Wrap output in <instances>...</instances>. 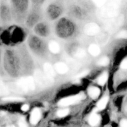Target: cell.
I'll return each mask as SVG.
<instances>
[{"instance_id":"cell-1","label":"cell","mask_w":127,"mask_h":127,"mask_svg":"<svg viewBox=\"0 0 127 127\" xmlns=\"http://www.w3.org/2000/svg\"><path fill=\"white\" fill-rule=\"evenodd\" d=\"M17 84L19 88L26 91H33L35 89L34 79L32 77L21 78L17 81Z\"/></svg>"},{"instance_id":"cell-2","label":"cell","mask_w":127,"mask_h":127,"mask_svg":"<svg viewBox=\"0 0 127 127\" xmlns=\"http://www.w3.org/2000/svg\"><path fill=\"white\" fill-rule=\"evenodd\" d=\"M84 99V95L83 94H77V95H73V96L67 97L66 98L61 99L58 102V105L62 107H66L68 105H72V104H76L79 102L82 99Z\"/></svg>"},{"instance_id":"cell-3","label":"cell","mask_w":127,"mask_h":127,"mask_svg":"<svg viewBox=\"0 0 127 127\" xmlns=\"http://www.w3.org/2000/svg\"><path fill=\"white\" fill-rule=\"evenodd\" d=\"M35 79L38 84H39L40 86H46L48 83H53V79H50L48 78L47 75H43L42 72L39 70H37L35 71Z\"/></svg>"},{"instance_id":"cell-4","label":"cell","mask_w":127,"mask_h":127,"mask_svg":"<svg viewBox=\"0 0 127 127\" xmlns=\"http://www.w3.org/2000/svg\"><path fill=\"white\" fill-rule=\"evenodd\" d=\"M100 31V27L95 23L88 24L84 27V32L88 35H95Z\"/></svg>"},{"instance_id":"cell-5","label":"cell","mask_w":127,"mask_h":127,"mask_svg":"<svg viewBox=\"0 0 127 127\" xmlns=\"http://www.w3.org/2000/svg\"><path fill=\"white\" fill-rule=\"evenodd\" d=\"M41 118V112L40 110L38 108H35L32 110L31 113V119H30V122L33 125H35L38 122Z\"/></svg>"},{"instance_id":"cell-6","label":"cell","mask_w":127,"mask_h":127,"mask_svg":"<svg viewBox=\"0 0 127 127\" xmlns=\"http://www.w3.org/2000/svg\"><path fill=\"white\" fill-rule=\"evenodd\" d=\"M43 69H44L45 74L50 79H53V77L55 75V71L52 66L50 63H46L43 65Z\"/></svg>"},{"instance_id":"cell-7","label":"cell","mask_w":127,"mask_h":127,"mask_svg":"<svg viewBox=\"0 0 127 127\" xmlns=\"http://www.w3.org/2000/svg\"><path fill=\"white\" fill-rule=\"evenodd\" d=\"M55 69L60 74H65L68 71V66L66 64L62 62H58L55 64Z\"/></svg>"},{"instance_id":"cell-8","label":"cell","mask_w":127,"mask_h":127,"mask_svg":"<svg viewBox=\"0 0 127 127\" xmlns=\"http://www.w3.org/2000/svg\"><path fill=\"white\" fill-rule=\"evenodd\" d=\"M48 48L53 53H58L60 50V45L56 41L52 40L48 43Z\"/></svg>"},{"instance_id":"cell-9","label":"cell","mask_w":127,"mask_h":127,"mask_svg":"<svg viewBox=\"0 0 127 127\" xmlns=\"http://www.w3.org/2000/svg\"><path fill=\"white\" fill-rule=\"evenodd\" d=\"M100 90L97 87H91L88 90L89 96L93 99H96L100 95Z\"/></svg>"},{"instance_id":"cell-10","label":"cell","mask_w":127,"mask_h":127,"mask_svg":"<svg viewBox=\"0 0 127 127\" xmlns=\"http://www.w3.org/2000/svg\"><path fill=\"white\" fill-rule=\"evenodd\" d=\"M89 53L93 56H97L100 54V49L98 45L95 44H92L89 46L88 48Z\"/></svg>"},{"instance_id":"cell-11","label":"cell","mask_w":127,"mask_h":127,"mask_svg":"<svg viewBox=\"0 0 127 127\" xmlns=\"http://www.w3.org/2000/svg\"><path fill=\"white\" fill-rule=\"evenodd\" d=\"M100 120V117L99 115L96 114H93L89 117V123L92 126H95L99 124Z\"/></svg>"},{"instance_id":"cell-12","label":"cell","mask_w":127,"mask_h":127,"mask_svg":"<svg viewBox=\"0 0 127 127\" xmlns=\"http://www.w3.org/2000/svg\"><path fill=\"white\" fill-rule=\"evenodd\" d=\"M108 101H109V97H104L102 98L98 102L97 105V110H101L105 109L107 104Z\"/></svg>"},{"instance_id":"cell-13","label":"cell","mask_w":127,"mask_h":127,"mask_svg":"<svg viewBox=\"0 0 127 127\" xmlns=\"http://www.w3.org/2000/svg\"><path fill=\"white\" fill-rule=\"evenodd\" d=\"M108 79V73L107 72H104L101 75L99 76V79H98L97 83L99 85L103 86L106 83Z\"/></svg>"},{"instance_id":"cell-14","label":"cell","mask_w":127,"mask_h":127,"mask_svg":"<svg viewBox=\"0 0 127 127\" xmlns=\"http://www.w3.org/2000/svg\"><path fill=\"white\" fill-rule=\"evenodd\" d=\"M2 100L10 102H21L24 100V99L22 97H8L3 98Z\"/></svg>"},{"instance_id":"cell-15","label":"cell","mask_w":127,"mask_h":127,"mask_svg":"<svg viewBox=\"0 0 127 127\" xmlns=\"http://www.w3.org/2000/svg\"><path fill=\"white\" fill-rule=\"evenodd\" d=\"M109 58L107 57H102L101 59L99 60L97 62V64L100 66H105L108 65L109 64Z\"/></svg>"},{"instance_id":"cell-16","label":"cell","mask_w":127,"mask_h":127,"mask_svg":"<svg viewBox=\"0 0 127 127\" xmlns=\"http://www.w3.org/2000/svg\"><path fill=\"white\" fill-rule=\"evenodd\" d=\"M86 52L84 49L82 48H78L75 52V56L79 58H82L86 56Z\"/></svg>"},{"instance_id":"cell-17","label":"cell","mask_w":127,"mask_h":127,"mask_svg":"<svg viewBox=\"0 0 127 127\" xmlns=\"http://www.w3.org/2000/svg\"><path fill=\"white\" fill-rule=\"evenodd\" d=\"M68 114H69V110L67 109H62L57 112V115L60 117H64L68 115Z\"/></svg>"},{"instance_id":"cell-18","label":"cell","mask_w":127,"mask_h":127,"mask_svg":"<svg viewBox=\"0 0 127 127\" xmlns=\"http://www.w3.org/2000/svg\"><path fill=\"white\" fill-rule=\"evenodd\" d=\"M7 93V90L3 84L0 83V95L6 94Z\"/></svg>"},{"instance_id":"cell-19","label":"cell","mask_w":127,"mask_h":127,"mask_svg":"<svg viewBox=\"0 0 127 127\" xmlns=\"http://www.w3.org/2000/svg\"><path fill=\"white\" fill-rule=\"evenodd\" d=\"M117 37L119 38H127V31H123L117 35Z\"/></svg>"},{"instance_id":"cell-20","label":"cell","mask_w":127,"mask_h":127,"mask_svg":"<svg viewBox=\"0 0 127 127\" xmlns=\"http://www.w3.org/2000/svg\"><path fill=\"white\" fill-rule=\"evenodd\" d=\"M107 0H93L94 3L97 5V6H102L105 3Z\"/></svg>"},{"instance_id":"cell-21","label":"cell","mask_w":127,"mask_h":127,"mask_svg":"<svg viewBox=\"0 0 127 127\" xmlns=\"http://www.w3.org/2000/svg\"><path fill=\"white\" fill-rule=\"evenodd\" d=\"M88 73H89V71H88V70L82 71L81 73H80L79 74H78V75L76 76V78H83V77H84V76H86L88 75Z\"/></svg>"},{"instance_id":"cell-22","label":"cell","mask_w":127,"mask_h":127,"mask_svg":"<svg viewBox=\"0 0 127 127\" xmlns=\"http://www.w3.org/2000/svg\"><path fill=\"white\" fill-rule=\"evenodd\" d=\"M19 125L21 127H27V124H26V120H24V119H23V118H21V119L19 120Z\"/></svg>"},{"instance_id":"cell-23","label":"cell","mask_w":127,"mask_h":127,"mask_svg":"<svg viewBox=\"0 0 127 127\" xmlns=\"http://www.w3.org/2000/svg\"><path fill=\"white\" fill-rule=\"evenodd\" d=\"M120 66L123 69H127V60H125L122 62Z\"/></svg>"},{"instance_id":"cell-24","label":"cell","mask_w":127,"mask_h":127,"mask_svg":"<svg viewBox=\"0 0 127 127\" xmlns=\"http://www.w3.org/2000/svg\"><path fill=\"white\" fill-rule=\"evenodd\" d=\"M29 106L27 104H24V105H22V107H21V110L24 112L27 111V110H29Z\"/></svg>"},{"instance_id":"cell-25","label":"cell","mask_w":127,"mask_h":127,"mask_svg":"<svg viewBox=\"0 0 127 127\" xmlns=\"http://www.w3.org/2000/svg\"><path fill=\"white\" fill-rule=\"evenodd\" d=\"M120 126L122 127H127V120H122L120 122Z\"/></svg>"},{"instance_id":"cell-26","label":"cell","mask_w":127,"mask_h":127,"mask_svg":"<svg viewBox=\"0 0 127 127\" xmlns=\"http://www.w3.org/2000/svg\"><path fill=\"white\" fill-rule=\"evenodd\" d=\"M125 111H126L127 112V106L125 107Z\"/></svg>"}]
</instances>
